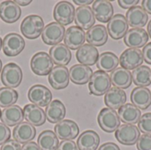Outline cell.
<instances>
[{
    "instance_id": "9",
    "label": "cell",
    "mask_w": 151,
    "mask_h": 150,
    "mask_svg": "<svg viewBox=\"0 0 151 150\" xmlns=\"http://www.w3.org/2000/svg\"><path fill=\"white\" fill-rule=\"evenodd\" d=\"M74 6L68 1L58 2L53 10V17L55 20L64 27L73 23L74 20Z\"/></svg>"
},
{
    "instance_id": "43",
    "label": "cell",
    "mask_w": 151,
    "mask_h": 150,
    "mask_svg": "<svg viewBox=\"0 0 151 150\" xmlns=\"http://www.w3.org/2000/svg\"><path fill=\"white\" fill-rule=\"evenodd\" d=\"M118 3L119 6L123 9H131L137 6V4H139V0H119Z\"/></svg>"
},
{
    "instance_id": "32",
    "label": "cell",
    "mask_w": 151,
    "mask_h": 150,
    "mask_svg": "<svg viewBox=\"0 0 151 150\" xmlns=\"http://www.w3.org/2000/svg\"><path fill=\"white\" fill-rule=\"evenodd\" d=\"M66 110L64 103L59 100L51 101V103L46 107L45 116L47 120L51 124H57L65 117Z\"/></svg>"
},
{
    "instance_id": "53",
    "label": "cell",
    "mask_w": 151,
    "mask_h": 150,
    "mask_svg": "<svg viewBox=\"0 0 151 150\" xmlns=\"http://www.w3.org/2000/svg\"><path fill=\"white\" fill-rule=\"evenodd\" d=\"M1 113H2V111H1V109H0V118H1Z\"/></svg>"
},
{
    "instance_id": "11",
    "label": "cell",
    "mask_w": 151,
    "mask_h": 150,
    "mask_svg": "<svg viewBox=\"0 0 151 150\" xmlns=\"http://www.w3.org/2000/svg\"><path fill=\"white\" fill-rule=\"evenodd\" d=\"M54 133L62 141H73L79 135L80 128L74 121L64 119L54 126Z\"/></svg>"
},
{
    "instance_id": "37",
    "label": "cell",
    "mask_w": 151,
    "mask_h": 150,
    "mask_svg": "<svg viewBox=\"0 0 151 150\" xmlns=\"http://www.w3.org/2000/svg\"><path fill=\"white\" fill-rule=\"evenodd\" d=\"M19 95L14 88H0V107L7 108L17 103Z\"/></svg>"
},
{
    "instance_id": "3",
    "label": "cell",
    "mask_w": 151,
    "mask_h": 150,
    "mask_svg": "<svg viewBox=\"0 0 151 150\" xmlns=\"http://www.w3.org/2000/svg\"><path fill=\"white\" fill-rule=\"evenodd\" d=\"M23 79V72L21 68L15 63H8L2 69L1 81L10 88H18Z\"/></svg>"
},
{
    "instance_id": "51",
    "label": "cell",
    "mask_w": 151,
    "mask_h": 150,
    "mask_svg": "<svg viewBox=\"0 0 151 150\" xmlns=\"http://www.w3.org/2000/svg\"><path fill=\"white\" fill-rule=\"evenodd\" d=\"M2 43H3V39L0 37V50H1V49H2Z\"/></svg>"
},
{
    "instance_id": "50",
    "label": "cell",
    "mask_w": 151,
    "mask_h": 150,
    "mask_svg": "<svg viewBox=\"0 0 151 150\" xmlns=\"http://www.w3.org/2000/svg\"><path fill=\"white\" fill-rule=\"evenodd\" d=\"M147 29H148V34L150 35V37L151 38V19L150 21L149 22V24H148V27H147Z\"/></svg>"
},
{
    "instance_id": "47",
    "label": "cell",
    "mask_w": 151,
    "mask_h": 150,
    "mask_svg": "<svg viewBox=\"0 0 151 150\" xmlns=\"http://www.w3.org/2000/svg\"><path fill=\"white\" fill-rule=\"evenodd\" d=\"M142 4V7L146 11V12L151 14V0H143Z\"/></svg>"
},
{
    "instance_id": "23",
    "label": "cell",
    "mask_w": 151,
    "mask_h": 150,
    "mask_svg": "<svg viewBox=\"0 0 151 150\" xmlns=\"http://www.w3.org/2000/svg\"><path fill=\"white\" fill-rule=\"evenodd\" d=\"M23 113H24V119L33 126H41L44 125L46 121V116H45V111L35 105V104H27L25 105L23 109Z\"/></svg>"
},
{
    "instance_id": "31",
    "label": "cell",
    "mask_w": 151,
    "mask_h": 150,
    "mask_svg": "<svg viewBox=\"0 0 151 150\" xmlns=\"http://www.w3.org/2000/svg\"><path fill=\"white\" fill-rule=\"evenodd\" d=\"M110 78L111 80V84L115 88L123 90L128 88L133 83L132 73L130 72V71L122 67H118L116 70L111 72Z\"/></svg>"
},
{
    "instance_id": "15",
    "label": "cell",
    "mask_w": 151,
    "mask_h": 150,
    "mask_svg": "<svg viewBox=\"0 0 151 150\" xmlns=\"http://www.w3.org/2000/svg\"><path fill=\"white\" fill-rule=\"evenodd\" d=\"M48 80L54 89H64L69 84V70L65 66L56 65L48 75Z\"/></svg>"
},
{
    "instance_id": "8",
    "label": "cell",
    "mask_w": 151,
    "mask_h": 150,
    "mask_svg": "<svg viewBox=\"0 0 151 150\" xmlns=\"http://www.w3.org/2000/svg\"><path fill=\"white\" fill-rule=\"evenodd\" d=\"M141 137L139 128L134 125L123 124L115 132V138L122 145L133 146L137 143Z\"/></svg>"
},
{
    "instance_id": "25",
    "label": "cell",
    "mask_w": 151,
    "mask_h": 150,
    "mask_svg": "<svg viewBox=\"0 0 151 150\" xmlns=\"http://www.w3.org/2000/svg\"><path fill=\"white\" fill-rule=\"evenodd\" d=\"M93 75V71L89 66L83 65H74L69 70V77L73 83L76 85H85L89 82Z\"/></svg>"
},
{
    "instance_id": "29",
    "label": "cell",
    "mask_w": 151,
    "mask_h": 150,
    "mask_svg": "<svg viewBox=\"0 0 151 150\" xmlns=\"http://www.w3.org/2000/svg\"><path fill=\"white\" fill-rule=\"evenodd\" d=\"M130 98L132 103L140 110H147L151 105V91L147 88H134Z\"/></svg>"
},
{
    "instance_id": "7",
    "label": "cell",
    "mask_w": 151,
    "mask_h": 150,
    "mask_svg": "<svg viewBox=\"0 0 151 150\" xmlns=\"http://www.w3.org/2000/svg\"><path fill=\"white\" fill-rule=\"evenodd\" d=\"M27 98L32 103L38 107H47L52 100V94L50 90L40 84L32 86L27 92Z\"/></svg>"
},
{
    "instance_id": "10",
    "label": "cell",
    "mask_w": 151,
    "mask_h": 150,
    "mask_svg": "<svg viewBox=\"0 0 151 150\" xmlns=\"http://www.w3.org/2000/svg\"><path fill=\"white\" fill-rule=\"evenodd\" d=\"M65 28L58 22H50L44 26L42 33V39L44 43L48 45L59 44L65 37Z\"/></svg>"
},
{
    "instance_id": "6",
    "label": "cell",
    "mask_w": 151,
    "mask_h": 150,
    "mask_svg": "<svg viewBox=\"0 0 151 150\" xmlns=\"http://www.w3.org/2000/svg\"><path fill=\"white\" fill-rule=\"evenodd\" d=\"M25 48V40L17 33H9L3 39L2 49L7 57L19 55Z\"/></svg>"
},
{
    "instance_id": "12",
    "label": "cell",
    "mask_w": 151,
    "mask_h": 150,
    "mask_svg": "<svg viewBox=\"0 0 151 150\" xmlns=\"http://www.w3.org/2000/svg\"><path fill=\"white\" fill-rule=\"evenodd\" d=\"M128 23L124 15H113L107 25L108 34H110L113 40H119L126 35L128 31Z\"/></svg>"
},
{
    "instance_id": "24",
    "label": "cell",
    "mask_w": 151,
    "mask_h": 150,
    "mask_svg": "<svg viewBox=\"0 0 151 150\" xmlns=\"http://www.w3.org/2000/svg\"><path fill=\"white\" fill-rule=\"evenodd\" d=\"M108 31L105 26L103 25H96L93 26L86 33V41L88 44L99 47L104 45L108 41Z\"/></svg>"
},
{
    "instance_id": "26",
    "label": "cell",
    "mask_w": 151,
    "mask_h": 150,
    "mask_svg": "<svg viewBox=\"0 0 151 150\" xmlns=\"http://www.w3.org/2000/svg\"><path fill=\"white\" fill-rule=\"evenodd\" d=\"M127 94L123 89L111 88L104 95L105 105L111 110H119L127 103Z\"/></svg>"
},
{
    "instance_id": "19",
    "label": "cell",
    "mask_w": 151,
    "mask_h": 150,
    "mask_svg": "<svg viewBox=\"0 0 151 150\" xmlns=\"http://www.w3.org/2000/svg\"><path fill=\"white\" fill-rule=\"evenodd\" d=\"M21 9L14 1H4L0 4V19L12 24L19 20L21 16Z\"/></svg>"
},
{
    "instance_id": "35",
    "label": "cell",
    "mask_w": 151,
    "mask_h": 150,
    "mask_svg": "<svg viewBox=\"0 0 151 150\" xmlns=\"http://www.w3.org/2000/svg\"><path fill=\"white\" fill-rule=\"evenodd\" d=\"M37 145L40 150H57L59 141L54 132L51 130H45L38 136Z\"/></svg>"
},
{
    "instance_id": "16",
    "label": "cell",
    "mask_w": 151,
    "mask_h": 150,
    "mask_svg": "<svg viewBox=\"0 0 151 150\" xmlns=\"http://www.w3.org/2000/svg\"><path fill=\"white\" fill-rule=\"evenodd\" d=\"M149 41V34L143 28H132L124 36L125 44L130 49L144 47Z\"/></svg>"
},
{
    "instance_id": "4",
    "label": "cell",
    "mask_w": 151,
    "mask_h": 150,
    "mask_svg": "<svg viewBox=\"0 0 151 150\" xmlns=\"http://www.w3.org/2000/svg\"><path fill=\"white\" fill-rule=\"evenodd\" d=\"M97 122L100 128L105 133H113L120 126V118L116 111L104 108L97 116Z\"/></svg>"
},
{
    "instance_id": "33",
    "label": "cell",
    "mask_w": 151,
    "mask_h": 150,
    "mask_svg": "<svg viewBox=\"0 0 151 150\" xmlns=\"http://www.w3.org/2000/svg\"><path fill=\"white\" fill-rule=\"evenodd\" d=\"M119 117L124 124L134 125L139 122L142 112L133 103H126L119 110Z\"/></svg>"
},
{
    "instance_id": "30",
    "label": "cell",
    "mask_w": 151,
    "mask_h": 150,
    "mask_svg": "<svg viewBox=\"0 0 151 150\" xmlns=\"http://www.w3.org/2000/svg\"><path fill=\"white\" fill-rule=\"evenodd\" d=\"M100 144L98 133L93 130L84 131L77 140L79 150H96Z\"/></svg>"
},
{
    "instance_id": "36",
    "label": "cell",
    "mask_w": 151,
    "mask_h": 150,
    "mask_svg": "<svg viewBox=\"0 0 151 150\" xmlns=\"http://www.w3.org/2000/svg\"><path fill=\"white\" fill-rule=\"evenodd\" d=\"M132 78L137 87L146 88L151 85V69L149 66L141 65L133 71Z\"/></svg>"
},
{
    "instance_id": "13",
    "label": "cell",
    "mask_w": 151,
    "mask_h": 150,
    "mask_svg": "<svg viewBox=\"0 0 151 150\" xmlns=\"http://www.w3.org/2000/svg\"><path fill=\"white\" fill-rule=\"evenodd\" d=\"M143 60L142 51L140 49H127L122 52L119 58V64L122 68L127 70H134L141 66Z\"/></svg>"
},
{
    "instance_id": "42",
    "label": "cell",
    "mask_w": 151,
    "mask_h": 150,
    "mask_svg": "<svg viewBox=\"0 0 151 150\" xmlns=\"http://www.w3.org/2000/svg\"><path fill=\"white\" fill-rule=\"evenodd\" d=\"M0 150H21V146L15 140H9L2 145Z\"/></svg>"
},
{
    "instance_id": "48",
    "label": "cell",
    "mask_w": 151,
    "mask_h": 150,
    "mask_svg": "<svg viewBox=\"0 0 151 150\" xmlns=\"http://www.w3.org/2000/svg\"><path fill=\"white\" fill-rule=\"evenodd\" d=\"M94 1L92 0H73V3L78 4V5H81V6H88V4H92Z\"/></svg>"
},
{
    "instance_id": "34",
    "label": "cell",
    "mask_w": 151,
    "mask_h": 150,
    "mask_svg": "<svg viewBox=\"0 0 151 150\" xmlns=\"http://www.w3.org/2000/svg\"><path fill=\"white\" fill-rule=\"evenodd\" d=\"M119 65V60L116 54L113 52L106 51L99 55V57L96 62V66L99 71L104 72H111L118 68Z\"/></svg>"
},
{
    "instance_id": "41",
    "label": "cell",
    "mask_w": 151,
    "mask_h": 150,
    "mask_svg": "<svg viewBox=\"0 0 151 150\" xmlns=\"http://www.w3.org/2000/svg\"><path fill=\"white\" fill-rule=\"evenodd\" d=\"M57 150H79L77 144L73 141H62Z\"/></svg>"
},
{
    "instance_id": "44",
    "label": "cell",
    "mask_w": 151,
    "mask_h": 150,
    "mask_svg": "<svg viewBox=\"0 0 151 150\" xmlns=\"http://www.w3.org/2000/svg\"><path fill=\"white\" fill-rule=\"evenodd\" d=\"M142 56H143V60L149 64L151 65V42L147 43L142 50Z\"/></svg>"
},
{
    "instance_id": "18",
    "label": "cell",
    "mask_w": 151,
    "mask_h": 150,
    "mask_svg": "<svg viewBox=\"0 0 151 150\" xmlns=\"http://www.w3.org/2000/svg\"><path fill=\"white\" fill-rule=\"evenodd\" d=\"M92 11L96 19L102 23H107L113 17L114 8L108 0H96L93 2Z\"/></svg>"
},
{
    "instance_id": "45",
    "label": "cell",
    "mask_w": 151,
    "mask_h": 150,
    "mask_svg": "<svg viewBox=\"0 0 151 150\" xmlns=\"http://www.w3.org/2000/svg\"><path fill=\"white\" fill-rule=\"evenodd\" d=\"M98 150H120V149L116 143L106 142V143H104L102 146H100Z\"/></svg>"
},
{
    "instance_id": "17",
    "label": "cell",
    "mask_w": 151,
    "mask_h": 150,
    "mask_svg": "<svg viewBox=\"0 0 151 150\" xmlns=\"http://www.w3.org/2000/svg\"><path fill=\"white\" fill-rule=\"evenodd\" d=\"M74 21L77 27L83 30H88L96 23V18L92 8L88 6H80L75 10Z\"/></svg>"
},
{
    "instance_id": "49",
    "label": "cell",
    "mask_w": 151,
    "mask_h": 150,
    "mask_svg": "<svg viewBox=\"0 0 151 150\" xmlns=\"http://www.w3.org/2000/svg\"><path fill=\"white\" fill-rule=\"evenodd\" d=\"M19 6L20 5V6H27V5H28L29 4H31V0H26V1H24V0H15L14 1Z\"/></svg>"
},
{
    "instance_id": "1",
    "label": "cell",
    "mask_w": 151,
    "mask_h": 150,
    "mask_svg": "<svg viewBox=\"0 0 151 150\" xmlns=\"http://www.w3.org/2000/svg\"><path fill=\"white\" fill-rule=\"evenodd\" d=\"M44 28V21L42 17L38 15H28L27 16L20 24L21 34L29 40L38 38Z\"/></svg>"
},
{
    "instance_id": "52",
    "label": "cell",
    "mask_w": 151,
    "mask_h": 150,
    "mask_svg": "<svg viewBox=\"0 0 151 150\" xmlns=\"http://www.w3.org/2000/svg\"><path fill=\"white\" fill-rule=\"evenodd\" d=\"M2 61H1V59H0V72H1V71H2Z\"/></svg>"
},
{
    "instance_id": "27",
    "label": "cell",
    "mask_w": 151,
    "mask_h": 150,
    "mask_svg": "<svg viewBox=\"0 0 151 150\" xmlns=\"http://www.w3.org/2000/svg\"><path fill=\"white\" fill-rule=\"evenodd\" d=\"M99 57V52L95 46L84 44L76 52V58L81 65L91 66L96 64Z\"/></svg>"
},
{
    "instance_id": "46",
    "label": "cell",
    "mask_w": 151,
    "mask_h": 150,
    "mask_svg": "<svg viewBox=\"0 0 151 150\" xmlns=\"http://www.w3.org/2000/svg\"><path fill=\"white\" fill-rule=\"evenodd\" d=\"M21 150H40L37 143L30 141L28 143H26L22 146Z\"/></svg>"
},
{
    "instance_id": "20",
    "label": "cell",
    "mask_w": 151,
    "mask_h": 150,
    "mask_svg": "<svg viewBox=\"0 0 151 150\" xmlns=\"http://www.w3.org/2000/svg\"><path fill=\"white\" fill-rule=\"evenodd\" d=\"M1 121L7 126H16L24 120L23 110L19 105H12L4 108L1 113Z\"/></svg>"
},
{
    "instance_id": "40",
    "label": "cell",
    "mask_w": 151,
    "mask_h": 150,
    "mask_svg": "<svg viewBox=\"0 0 151 150\" xmlns=\"http://www.w3.org/2000/svg\"><path fill=\"white\" fill-rule=\"evenodd\" d=\"M11 131L7 126L3 123H0V145L4 144L10 140Z\"/></svg>"
},
{
    "instance_id": "39",
    "label": "cell",
    "mask_w": 151,
    "mask_h": 150,
    "mask_svg": "<svg viewBox=\"0 0 151 150\" xmlns=\"http://www.w3.org/2000/svg\"><path fill=\"white\" fill-rule=\"evenodd\" d=\"M136 147L138 150H151V134L142 135L136 143Z\"/></svg>"
},
{
    "instance_id": "38",
    "label": "cell",
    "mask_w": 151,
    "mask_h": 150,
    "mask_svg": "<svg viewBox=\"0 0 151 150\" xmlns=\"http://www.w3.org/2000/svg\"><path fill=\"white\" fill-rule=\"evenodd\" d=\"M138 128L144 134H151V112L145 113L141 117L138 122Z\"/></svg>"
},
{
    "instance_id": "5",
    "label": "cell",
    "mask_w": 151,
    "mask_h": 150,
    "mask_svg": "<svg viewBox=\"0 0 151 150\" xmlns=\"http://www.w3.org/2000/svg\"><path fill=\"white\" fill-rule=\"evenodd\" d=\"M32 72L38 76L49 75L53 68V62L50 55L44 51L35 53L30 61Z\"/></svg>"
},
{
    "instance_id": "21",
    "label": "cell",
    "mask_w": 151,
    "mask_h": 150,
    "mask_svg": "<svg viewBox=\"0 0 151 150\" xmlns=\"http://www.w3.org/2000/svg\"><path fill=\"white\" fill-rule=\"evenodd\" d=\"M36 130L35 126L27 122H22L16 126L12 131L13 139L19 144H26L35 138Z\"/></svg>"
},
{
    "instance_id": "2",
    "label": "cell",
    "mask_w": 151,
    "mask_h": 150,
    "mask_svg": "<svg viewBox=\"0 0 151 150\" xmlns=\"http://www.w3.org/2000/svg\"><path fill=\"white\" fill-rule=\"evenodd\" d=\"M111 85L110 75L107 72L98 70L93 73L88 82V89L91 95L101 96L111 88Z\"/></svg>"
},
{
    "instance_id": "14",
    "label": "cell",
    "mask_w": 151,
    "mask_h": 150,
    "mask_svg": "<svg viewBox=\"0 0 151 150\" xmlns=\"http://www.w3.org/2000/svg\"><path fill=\"white\" fill-rule=\"evenodd\" d=\"M86 41V33L77 26H72L65 30L64 42L69 50H78L84 45Z\"/></svg>"
},
{
    "instance_id": "28",
    "label": "cell",
    "mask_w": 151,
    "mask_h": 150,
    "mask_svg": "<svg viewBox=\"0 0 151 150\" xmlns=\"http://www.w3.org/2000/svg\"><path fill=\"white\" fill-rule=\"evenodd\" d=\"M52 62L57 65L65 66L67 65L72 59V52L71 50L62 43L54 45L50 48L49 53Z\"/></svg>"
},
{
    "instance_id": "22",
    "label": "cell",
    "mask_w": 151,
    "mask_h": 150,
    "mask_svg": "<svg viewBox=\"0 0 151 150\" xmlns=\"http://www.w3.org/2000/svg\"><path fill=\"white\" fill-rule=\"evenodd\" d=\"M126 19L128 26L133 28H142L149 20V15L142 6H135L127 11Z\"/></svg>"
}]
</instances>
